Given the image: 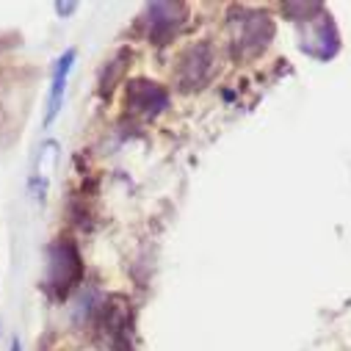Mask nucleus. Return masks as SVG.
Wrapping results in <instances>:
<instances>
[{
	"instance_id": "nucleus-1",
	"label": "nucleus",
	"mask_w": 351,
	"mask_h": 351,
	"mask_svg": "<svg viewBox=\"0 0 351 351\" xmlns=\"http://www.w3.org/2000/svg\"><path fill=\"white\" fill-rule=\"evenodd\" d=\"M83 280V260L72 238H58L47 249V280L45 288L53 299H66Z\"/></svg>"
},
{
	"instance_id": "nucleus-2",
	"label": "nucleus",
	"mask_w": 351,
	"mask_h": 351,
	"mask_svg": "<svg viewBox=\"0 0 351 351\" xmlns=\"http://www.w3.org/2000/svg\"><path fill=\"white\" fill-rule=\"evenodd\" d=\"M274 39V23L266 12H246L238 17V28L232 34V56L238 61H252Z\"/></svg>"
},
{
	"instance_id": "nucleus-3",
	"label": "nucleus",
	"mask_w": 351,
	"mask_h": 351,
	"mask_svg": "<svg viewBox=\"0 0 351 351\" xmlns=\"http://www.w3.org/2000/svg\"><path fill=\"white\" fill-rule=\"evenodd\" d=\"M189 17V9L183 3H149L138 20L144 39L152 45H169L180 34L183 23Z\"/></svg>"
},
{
	"instance_id": "nucleus-4",
	"label": "nucleus",
	"mask_w": 351,
	"mask_h": 351,
	"mask_svg": "<svg viewBox=\"0 0 351 351\" xmlns=\"http://www.w3.org/2000/svg\"><path fill=\"white\" fill-rule=\"evenodd\" d=\"M216 66V50L210 42H197L191 45L180 61H178V89L180 92H197L210 80Z\"/></svg>"
},
{
	"instance_id": "nucleus-5",
	"label": "nucleus",
	"mask_w": 351,
	"mask_h": 351,
	"mask_svg": "<svg viewBox=\"0 0 351 351\" xmlns=\"http://www.w3.org/2000/svg\"><path fill=\"white\" fill-rule=\"evenodd\" d=\"M125 106L133 117L141 119H155L160 111H166L169 106V92L163 89L160 83L147 80V77H136L128 83L125 89Z\"/></svg>"
},
{
	"instance_id": "nucleus-6",
	"label": "nucleus",
	"mask_w": 351,
	"mask_h": 351,
	"mask_svg": "<svg viewBox=\"0 0 351 351\" xmlns=\"http://www.w3.org/2000/svg\"><path fill=\"white\" fill-rule=\"evenodd\" d=\"M103 329L108 335L111 351H133V326H130V313L128 307L108 304L103 307Z\"/></svg>"
},
{
	"instance_id": "nucleus-7",
	"label": "nucleus",
	"mask_w": 351,
	"mask_h": 351,
	"mask_svg": "<svg viewBox=\"0 0 351 351\" xmlns=\"http://www.w3.org/2000/svg\"><path fill=\"white\" fill-rule=\"evenodd\" d=\"M75 56L77 50H66L58 64H56V72H53V86H50V100H47V117H45V125H53L58 111H61V100H64V92H66V77H69V69L75 64Z\"/></svg>"
},
{
	"instance_id": "nucleus-8",
	"label": "nucleus",
	"mask_w": 351,
	"mask_h": 351,
	"mask_svg": "<svg viewBox=\"0 0 351 351\" xmlns=\"http://www.w3.org/2000/svg\"><path fill=\"white\" fill-rule=\"evenodd\" d=\"M128 61H130V50H128V47H122V50L108 61V66L103 69V77H100V95H103V97H111V92L117 89V83L125 77Z\"/></svg>"
},
{
	"instance_id": "nucleus-9",
	"label": "nucleus",
	"mask_w": 351,
	"mask_h": 351,
	"mask_svg": "<svg viewBox=\"0 0 351 351\" xmlns=\"http://www.w3.org/2000/svg\"><path fill=\"white\" fill-rule=\"evenodd\" d=\"M56 158H58V144H56V141H47V144L42 147V152H39V166H36V180H45V183H47V178H50V169H53Z\"/></svg>"
},
{
	"instance_id": "nucleus-10",
	"label": "nucleus",
	"mask_w": 351,
	"mask_h": 351,
	"mask_svg": "<svg viewBox=\"0 0 351 351\" xmlns=\"http://www.w3.org/2000/svg\"><path fill=\"white\" fill-rule=\"evenodd\" d=\"M77 9V3H56V12L58 14H72Z\"/></svg>"
},
{
	"instance_id": "nucleus-11",
	"label": "nucleus",
	"mask_w": 351,
	"mask_h": 351,
	"mask_svg": "<svg viewBox=\"0 0 351 351\" xmlns=\"http://www.w3.org/2000/svg\"><path fill=\"white\" fill-rule=\"evenodd\" d=\"M12 351H20V340H17V337L12 340Z\"/></svg>"
}]
</instances>
